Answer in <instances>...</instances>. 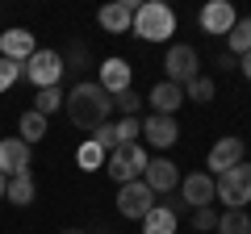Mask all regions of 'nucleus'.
Returning a JSON list of instances; mask_svg holds the SVG:
<instances>
[{
	"label": "nucleus",
	"mask_w": 251,
	"mask_h": 234,
	"mask_svg": "<svg viewBox=\"0 0 251 234\" xmlns=\"http://www.w3.org/2000/svg\"><path fill=\"white\" fill-rule=\"evenodd\" d=\"M63 109H67V117H72L75 130H88V134H92L97 126L109 121V113H113V96H109L97 80H84V84H75V88L63 96Z\"/></svg>",
	"instance_id": "f257e3e1"
},
{
	"label": "nucleus",
	"mask_w": 251,
	"mask_h": 234,
	"mask_svg": "<svg viewBox=\"0 0 251 234\" xmlns=\"http://www.w3.org/2000/svg\"><path fill=\"white\" fill-rule=\"evenodd\" d=\"M130 34H138L143 42H168V38L176 34V13H172L163 0H147V4L134 9V25H130Z\"/></svg>",
	"instance_id": "f03ea898"
},
{
	"label": "nucleus",
	"mask_w": 251,
	"mask_h": 234,
	"mask_svg": "<svg viewBox=\"0 0 251 234\" xmlns=\"http://www.w3.org/2000/svg\"><path fill=\"white\" fill-rule=\"evenodd\" d=\"M214 197L226 209H247V201H251V163L247 159L226 167L222 176H214Z\"/></svg>",
	"instance_id": "7ed1b4c3"
},
{
	"label": "nucleus",
	"mask_w": 251,
	"mask_h": 234,
	"mask_svg": "<svg viewBox=\"0 0 251 234\" xmlns=\"http://www.w3.org/2000/svg\"><path fill=\"white\" fill-rule=\"evenodd\" d=\"M63 71H67V67H63V54L59 50H46V46L34 50L25 63H21V80H29L34 88H59Z\"/></svg>",
	"instance_id": "20e7f679"
},
{
	"label": "nucleus",
	"mask_w": 251,
	"mask_h": 234,
	"mask_svg": "<svg viewBox=\"0 0 251 234\" xmlns=\"http://www.w3.org/2000/svg\"><path fill=\"white\" fill-rule=\"evenodd\" d=\"M105 167H109V180H117V184L143 180V167H147V151H143V142H126V146H117V151L105 159Z\"/></svg>",
	"instance_id": "39448f33"
},
{
	"label": "nucleus",
	"mask_w": 251,
	"mask_h": 234,
	"mask_svg": "<svg viewBox=\"0 0 251 234\" xmlns=\"http://www.w3.org/2000/svg\"><path fill=\"white\" fill-rule=\"evenodd\" d=\"M163 67H168V80L180 84V88H184L188 80H197V75H201V59H197V50H193V46H184V42L168 46V59H163Z\"/></svg>",
	"instance_id": "423d86ee"
},
{
	"label": "nucleus",
	"mask_w": 251,
	"mask_h": 234,
	"mask_svg": "<svg viewBox=\"0 0 251 234\" xmlns=\"http://www.w3.org/2000/svg\"><path fill=\"white\" fill-rule=\"evenodd\" d=\"M155 209V192L147 188L143 180H130V184H122V188H117V213L122 217H147Z\"/></svg>",
	"instance_id": "0eeeda50"
},
{
	"label": "nucleus",
	"mask_w": 251,
	"mask_h": 234,
	"mask_svg": "<svg viewBox=\"0 0 251 234\" xmlns=\"http://www.w3.org/2000/svg\"><path fill=\"white\" fill-rule=\"evenodd\" d=\"M180 201H184L188 209H209L214 205V176H209V171L184 176V180H180Z\"/></svg>",
	"instance_id": "6e6552de"
},
{
	"label": "nucleus",
	"mask_w": 251,
	"mask_h": 234,
	"mask_svg": "<svg viewBox=\"0 0 251 234\" xmlns=\"http://www.w3.org/2000/svg\"><path fill=\"white\" fill-rule=\"evenodd\" d=\"M143 184L155 192V197H163V192H176V184H180L176 163H172V159H147V167H143Z\"/></svg>",
	"instance_id": "1a4fd4ad"
},
{
	"label": "nucleus",
	"mask_w": 251,
	"mask_h": 234,
	"mask_svg": "<svg viewBox=\"0 0 251 234\" xmlns=\"http://www.w3.org/2000/svg\"><path fill=\"white\" fill-rule=\"evenodd\" d=\"M197 21H201V29H205V34H230L234 21H239V13H234L230 0H214V4H205V9H201Z\"/></svg>",
	"instance_id": "9d476101"
},
{
	"label": "nucleus",
	"mask_w": 251,
	"mask_h": 234,
	"mask_svg": "<svg viewBox=\"0 0 251 234\" xmlns=\"http://www.w3.org/2000/svg\"><path fill=\"white\" fill-rule=\"evenodd\" d=\"M34 50H38V42L29 29H4L0 34V59H9V63H25Z\"/></svg>",
	"instance_id": "9b49d317"
},
{
	"label": "nucleus",
	"mask_w": 251,
	"mask_h": 234,
	"mask_svg": "<svg viewBox=\"0 0 251 234\" xmlns=\"http://www.w3.org/2000/svg\"><path fill=\"white\" fill-rule=\"evenodd\" d=\"M29 171V146L21 138H0V176H21Z\"/></svg>",
	"instance_id": "f8f14e48"
},
{
	"label": "nucleus",
	"mask_w": 251,
	"mask_h": 234,
	"mask_svg": "<svg viewBox=\"0 0 251 234\" xmlns=\"http://www.w3.org/2000/svg\"><path fill=\"white\" fill-rule=\"evenodd\" d=\"M234 163H243V138H218V142L209 146V163H205L209 176H222Z\"/></svg>",
	"instance_id": "ddd939ff"
},
{
	"label": "nucleus",
	"mask_w": 251,
	"mask_h": 234,
	"mask_svg": "<svg viewBox=\"0 0 251 234\" xmlns=\"http://www.w3.org/2000/svg\"><path fill=\"white\" fill-rule=\"evenodd\" d=\"M143 138L151 146H159V151H168L172 142L180 138V126H176V117H159V113H151L143 121Z\"/></svg>",
	"instance_id": "4468645a"
},
{
	"label": "nucleus",
	"mask_w": 251,
	"mask_h": 234,
	"mask_svg": "<svg viewBox=\"0 0 251 234\" xmlns=\"http://www.w3.org/2000/svg\"><path fill=\"white\" fill-rule=\"evenodd\" d=\"M97 71H100L97 84L109 92V96H117V92H126L130 84H134V75H130V63H126V59H105Z\"/></svg>",
	"instance_id": "2eb2a0df"
},
{
	"label": "nucleus",
	"mask_w": 251,
	"mask_h": 234,
	"mask_svg": "<svg viewBox=\"0 0 251 234\" xmlns=\"http://www.w3.org/2000/svg\"><path fill=\"white\" fill-rule=\"evenodd\" d=\"M134 9H138V4L117 0V4H105V9L97 13V21H100V29H109V34H130V25H134Z\"/></svg>",
	"instance_id": "dca6fc26"
},
{
	"label": "nucleus",
	"mask_w": 251,
	"mask_h": 234,
	"mask_svg": "<svg viewBox=\"0 0 251 234\" xmlns=\"http://www.w3.org/2000/svg\"><path fill=\"white\" fill-rule=\"evenodd\" d=\"M147 100H151V109H155L159 117H176V109L184 105V88H180V84H172V80H159V84L151 88V96H147Z\"/></svg>",
	"instance_id": "f3484780"
},
{
	"label": "nucleus",
	"mask_w": 251,
	"mask_h": 234,
	"mask_svg": "<svg viewBox=\"0 0 251 234\" xmlns=\"http://www.w3.org/2000/svg\"><path fill=\"white\" fill-rule=\"evenodd\" d=\"M34 192H38L34 171H21V176H13V180H9V188H4V201H9V205H17V209H25L29 201H34Z\"/></svg>",
	"instance_id": "a211bd4d"
},
{
	"label": "nucleus",
	"mask_w": 251,
	"mask_h": 234,
	"mask_svg": "<svg viewBox=\"0 0 251 234\" xmlns=\"http://www.w3.org/2000/svg\"><path fill=\"white\" fill-rule=\"evenodd\" d=\"M143 234H176V213L168 205H155L151 213L143 217Z\"/></svg>",
	"instance_id": "6ab92c4d"
},
{
	"label": "nucleus",
	"mask_w": 251,
	"mask_h": 234,
	"mask_svg": "<svg viewBox=\"0 0 251 234\" xmlns=\"http://www.w3.org/2000/svg\"><path fill=\"white\" fill-rule=\"evenodd\" d=\"M226 46H230L226 54H234V59H243V54L251 50V17H239V21H234V29L226 34Z\"/></svg>",
	"instance_id": "aec40b11"
},
{
	"label": "nucleus",
	"mask_w": 251,
	"mask_h": 234,
	"mask_svg": "<svg viewBox=\"0 0 251 234\" xmlns=\"http://www.w3.org/2000/svg\"><path fill=\"white\" fill-rule=\"evenodd\" d=\"M17 130H21V142H25V146H34V142H42V138H46V117L29 109V113H21Z\"/></svg>",
	"instance_id": "412c9836"
},
{
	"label": "nucleus",
	"mask_w": 251,
	"mask_h": 234,
	"mask_svg": "<svg viewBox=\"0 0 251 234\" xmlns=\"http://www.w3.org/2000/svg\"><path fill=\"white\" fill-rule=\"evenodd\" d=\"M218 234H251L247 209H226V213H218Z\"/></svg>",
	"instance_id": "4be33fe9"
},
{
	"label": "nucleus",
	"mask_w": 251,
	"mask_h": 234,
	"mask_svg": "<svg viewBox=\"0 0 251 234\" xmlns=\"http://www.w3.org/2000/svg\"><path fill=\"white\" fill-rule=\"evenodd\" d=\"M63 96H67L63 88H38V96H34V113H42V117L59 113V109H63Z\"/></svg>",
	"instance_id": "5701e85b"
},
{
	"label": "nucleus",
	"mask_w": 251,
	"mask_h": 234,
	"mask_svg": "<svg viewBox=\"0 0 251 234\" xmlns=\"http://www.w3.org/2000/svg\"><path fill=\"white\" fill-rule=\"evenodd\" d=\"M75 163H80V171H100L105 167V151L88 138V142H80V151H75Z\"/></svg>",
	"instance_id": "b1692460"
},
{
	"label": "nucleus",
	"mask_w": 251,
	"mask_h": 234,
	"mask_svg": "<svg viewBox=\"0 0 251 234\" xmlns=\"http://www.w3.org/2000/svg\"><path fill=\"white\" fill-rule=\"evenodd\" d=\"M184 100L209 105V100H214V80H209V75H197V80H188V84H184Z\"/></svg>",
	"instance_id": "393cba45"
},
{
	"label": "nucleus",
	"mask_w": 251,
	"mask_h": 234,
	"mask_svg": "<svg viewBox=\"0 0 251 234\" xmlns=\"http://www.w3.org/2000/svg\"><path fill=\"white\" fill-rule=\"evenodd\" d=\"M113 134H117V146L138 142V134H143V121H138V117H122V121L113 126Z\"/></svg>",
	"instance_id": "a878e982"
},
{
	"label": "nucleus",
	"mask_w": 251,
	"mask_h": 234,
	"mask_svg": "<svg viewBox=\"0 0 251 234\" xmlns=\"http://www.w3.org/2000/svg\"><path fill=\"white\" fill-rule=\"evenodd\" d=\"M113 109H122L126 117H138V109H143V96H138L134 88H126V92H117V96H113Z\"/></svg>",
	"instance_id": "bb28decb"
},
{
	"label": "nucleus",
	"mask_w": 251,
	"mask_h": 234,
	"mask_svg": "<svg viewBox=\"0 0 251 234\" xmlns=\"http://www.w3.org/2000/svg\"><path fill=\"white\" fill-rule=\"evenodd\" d=\"M92 142H97L100 151H105V159H109V155L117 151V134H113V121H105V126H97V130H92Z\"/></svg>",
	"instance_id": "cd10ccee"
},
{
	"label": "nucleus",
	"mask_w": 251,
	"mask_h": 234,
	"mask_svg": "<svg viewBox=\"0 0 251 234\" xmlns=\"http://www.w3.org/2000/svg\"><path fill=\"white\" fill-rule=\"evenodd\" d=\"M193 230H201V234L218 230V213H214V205H209V209H193Z\"/></svg>",
	"instance_id": "c85d7f7f"
},
{
	"label": "nucleus",
	"mask_w": 251,
	"mask_h": 234,
	"mask_svg": "<svg viewBox=\"0 0 251 234\" xmlns=\"http://www.w3.org/2000/svg\"><path fill=\"white\" fill-rule=\"evenodd\" d=\"M17 80H21V63H9V59H0V92H9Z\"/></svg>",
	"instance_id": "c756f323"
},
{
	"label": "nucleus",
	"mask_w": 251,
	"mask_h": 234,
	"mask_svg": "<svg viewBox=\"0 0 251 234\" xmlns=\"http://www.w3.org/2000/svg\"><path fill=\"white\" fill-rule=\"evenodd\" d=\"M63 67H88V46L75 42L72 50H67V59H63Z\"/></svg>",
	"instance_id": "7c9ffc66"
},
{
	"label": "nucleus",
	"mask_w": 251,
	"mask_h": 234,
	"mask_svg": "<svg viewBox=\"0 0 251 234\" xmlns=\"http://www.w3.org/2000/svg\"><path fill=\"white\" fill-rule=\"evenodd\" d=\"M218 67H222V71H239V59H234V54H218Z\"/></svg>",
	"instance_id": "2f4dec72"
},
{
	"label": "nucleus",
	"mask_w": 251,
	"mask_h": 234,
	"mask_svg": "<svg viewBox=\"0 0 251 234\" xmlns=\"http://www.w3.org/2000/svg\"><path fill=\"white\" fill-rule=\"evenodd\" d=\"M239 71H243V80H251V50L239 59Z\"/></svg>",
	"instance_id": "473e14b6"
},
{
	"label": "nucleus",
	"mask_w": 251,
	"mask_h": 234,
	"mask_svg": "<svg viewBox=\"0 0 251 234\" xmlns=\"http://www.w3.org/2000/svg\"><path fill=\"white\" fill-rule=\"evenodd\" d=\"M59 234H88V230H80V226H67V230H59Z\"/></svg>",
	"instance_id": "72a5a7b5"
},
{
	"label": "nucleus",
	"mask_w": 251,
	"mask_h": 234,
	"mask_svg": "<svg viewBox=\"0 0 251 234\" xmlns=\"http://www.w3.org/2000/svg\"><path fill=\"white\" fill-rule=\"evenodd\" d=\"M4 188H9V176H0V201H4Z\"/></svg>",
	"instance_id": "f704fd0d"
}]
</instances>
